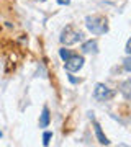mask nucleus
Wrapping results in <instances>:
<instances>
[{"label":"nucleus","instance_id":"nucleus-1","mask_svg":"<svg viewBox=\"0 0 131 147\" xmlns=\"http://www.w3.org/2000/svg\"><path fill=\"white\" fill-rule=\"evenodd\" d=\"M85 26L92 34H105L108 31V21H107L105 16L92 15L85 18Z\"/></svg>","mask_w":131,"mask_h":147},{"label":"nucleus","instance_id":"nucleus-2","mask_svg":"<svg viewBox=\"0 0 131 147\" xmlns=\"http://www.w3.org/2000/svg\"><path fill=\"white\" fill-rule=\"evenodd\" d=\"M82 39V33L77 31V30H74L72 26H66L61 33V38H59V41L66 44V46H71V44H75Z\"/></svg>","mask_w":131,"mask_h":147},{"label":"nucleus","instance_id":"nucleus-3","mask_svg":"<svg viewBox=\"0 0 131 147\" xmlns=\"http://www.w3.org/2000/svg\"><path fill=\"white\" fill-rule=\"evenodd\" d=\"M84 65V57L82 56H71L67 61H64V67L67 72H79Z\"/></svg>","mask_w":131,"mask_h":147},{"label":"nucleus","instance_id":"nucleus-4","mask_svg":"<svg viewBox=\"0 0 131 147\" xmlns=\"http://www.w3.org/2000/svg\"><path fill=\"white\" fill-rule=\"evenodd\" d=\"M111 96H113V92H111L107 85L103 84H97L95 85V90H94V98L98 101H107L110 100Z\"/></svg>","mask_w":131,"mask_h":147},{"label":"nucleus","instance_id":"nucleus-5","mask_svg":"<svg viewBox=\"0 0 131 147\" xmlns=\"http://www.w3.org/2000/svg\"><path fill=\"white\" fill-rule=\"evenodd\" d=\"M94 129H95V136H97V139H98L100 144L108 146V144H110V141H108V139H107V136L103 134V131H102L100 124H98V123H95V121H94Z\"/></svg>","mask_w":131,"mask_h":147},{"label":"nucleus","instance_id":"nucleus-6","mask_svg":"<svg viewBox=\"0 0 131 147\" xmlns=\"http://www.w3.org/2000/svg\"><path fill=\"white\" fill-rule=\"evenodd\" d=\"M49 121H51L49 110H48V106H44L41 111V118H39V127H48L49 126Z\"/></svg>","mask_w":131,"mask_h":147},{"label":"nucleus","instance_id":"nucleus-7","mask_svg":"<svg viewBox=\"0 0 131 147\" xmlns=\"http://www.w3.org/2000/svg\"><path fill=\"white\" fill-rule=\"evenodd\" d=\"M82 53L85 54H90V53H97V41H87L82 44Z\"/></svg>","mask_w":131,"mask_h":147},{"label":"nucleus","instance_id":"nucleus-8","mask_svg":"<svg viewBox=\"0 0 131 147\" xmlns=\"http://www.w3.org/2000/svg\"><path fill=\"white\" fill-rule=\"evenodd\" d=\"M120 90H121V93L125 95V98L131 100V80H125V82L121 84Z\"/></svg>","mask_w":131,"mask_h":147},{"label":"nucleus","instance_id":"nucleus-9","mask_svg":"<svg viewBox=\"0 0 131 147\" xmlns=\"http://www.w3.org/2000/svg\"><path fill=\"white\" fill-rule=\"evenodd\" d=\"M59 56H61V59H62V61H67L72 54H71V51H69V49H66V47H64V49H61V51H59Z\"/></svg>","mask_w":131,"mask_h":147},{"label":"nucleus","instance_id":"nucleus-10","mask_svg":"<svg viewBox=\"0 0 131 147\" xmlns=\"http://www.w3.org/2000/svg\"><path fill=\"white\" fill-rule=\"evenodd\" d=\"M51 137H52V134L49 131L44 132V134H43V146H48V144H49V141H51Z\"/></svg>","mask_w":131,"mask_h":147},{"label":"nucleus","instance_id":"nucleus-11","mask_svg":"<svg viewBox=\"0 0 131 147\" xmlns=\"http://www.w3.org/2000/svg\"><path fill=\"white\" fill-rule=\"evenodd\" d=\"M123 67H125L128 72H131V56H128V57L123 61Z\"/></svg>","mask_w":131,"mask_h":147},{"label":"nucleus","instance_id":"nucleus-12","mask_svg":"<svg viewBox=\"0 0 131 147\" xmlns=\"http://www.w3.org/2000/svg\"><path fill=\"white\" fill-rule=\"evenodd\" d=\"M126 53L131 56V38L128 39V42H126Z\"/></svg>","mask_w":131,"mask_h":147},{"label":"nucleus","instance_id":"nucleus-13","mask_svg":"<svg viewBox=\"0 0 131 147\" xmlns=\"http://www.w3.org/2000/svg\"><path fill=\"white\" fill-rule=\"evenodd\" d=\"M58 3H59V5H69V3H71V0H58Z\"/></svg>","mask_w":131,"mask_h":147},{"label":"nucleus","instance_id":"nucleus-14","mask_svg":"<svg viewBox=\"0 0 131 147\" xmlns=\"http://www.w3.org/2000/svg\"><path fill=\"white\" fill-rule=\"evenodd\" d=\"M39 2H46V0H39Z\"/></svg>","mask_w":131,"mask_h":147}]
</instances>
